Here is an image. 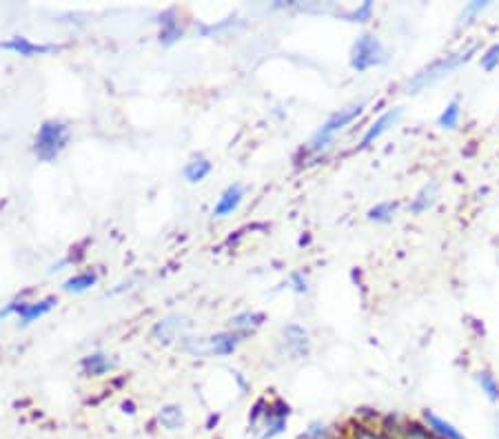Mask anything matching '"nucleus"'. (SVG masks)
I'll use <instances>...</instances> for the list:
<instances>
[{
    "label": "nucleus",
    "mask_w": 499,
    "mask_h": 439,
    "mask_svg": "<svg viewBox=\"0 0 499 439\" xmlns=\"http://www.w3.org/2000/svg\"><path fill=\"white\" fill-rule=\"evenodd\" d=\"M67 140H69V126L62 122H55V120H47L43 126H40V131L36 136L34 151L40 160L51 162L58 158V153L65 149Z\"/></svg>",
    "instance_id": "1"
},
{
    "label": "nucleus",
    "mask_w": 499,
    "mask_h": 439,
    "mask_svg": "<svg viewBox=\"0 0 499 439\" xmlns=\"http://www.w3.org/2000/svg\"><path fill=\"white\" fill-rule=\"evenodd\" d=\"M386 60V51L382 47V42L373 36V34H364L359 36L357 42L353 45V53H351V65L357 72H366L371 67H378Z\"/></svg>",
    "instance_id": "2"
},
{
    "label": "nucleus",
    "mask_w": 499,
    "mask_h": 439,
    "mask_svg": "<svg viewBox=\"0 0 499 439\" xmlns=\"http://www.w3.org/2000/svg\"><path fill=\"white\" fill-rule=\"evenodd\" d=\"M473 51H475V49L460 51V53L446 55V58H441V60L433 63L431 67H426L424 72H420L418 76L413 78V82L408 84V89H411V91H418V89H422V87H424V84L433 82V80H437V78H441V76H446L448 72H453V69H455L457 65L466 63V60L470 58V53H473Z\"/></svg>",
    "instance_id": "3"
},
{
    "label": "nucleus",
    "mask_w": 499,
    "mask_h": 439,
    "mask_svg": "<svg viewBox=\"0 0 499 439\" xmlns=\"http://www.w3.org/2000/svg\"><path fill=\"white\" fill-rule=\"evenodd\" d=\"M362 109H364V105H353V107H349V109H340L338 113H333V116L320 126V131L315 133V138H313V149L317 151V149H322L328 140L333 138V133H338L340 129H344L346 124H349L351 120H355L359 113H362Z\"/></svg>",
    "instance_id": "4"
},
{
    "label": "nucleus",
    "mask_w": 499,
    "mask_h": 439,
    "mask_svg": "<svg viewBox=\"0 0 499 439\" xmlns=\"http://www.w3.org/2000/svg\"><path fill=\"white\" fill-rule=\"evenodd\" d=\"M0 49H5V51H13V53H20V55H43V53H51L55 51L58 47L55 45H36V42H29L27 38L22 36H13L5 42H0Z\"/></svg>",
    "instance_id": "5"
},
{
    "label": "nucleus",
    "mask_w": 499,
    "mask_h": 439,
    "mask_svg": "<svg viewBox=\"0 0 499 439\" xmlns=\"http://www.w3.org/2000/svg\"><path fill=\"white\" fill-rule=\"evenodd\" d=\"M180 38H182V27H180L178 11L166 9L164 13H160V42L169 47Z\"/></svg>",
    "instance_id": "6"
},
{
    "label": "nucleus",
    "mask_w": 499,
    "mask_h": 439,
    "mask_svg": "<svg viewBox=\"0 0 499 439\" xmlns=\"http://www.w3.org/2000/svg\"><path fill=\"white\" fill-rule=\"evenodd\" d=\"M401 116V109H391V111H386V113H382V116L375 120V122H373L371 126H368V131L364 133V138H362V145H359V147H368L371 143H373V140H378L382 133H386L388 129H391V126L397 122V118Z\"/></svg>",
    "instance_id": "7"
},
{
    "label": "nucleus",
    "mask_w": 499,
    "mask_h": 439,
    "mask_svg": "<svg viewBox=\"0 0 499 439\" xmlns=\"http://www.w3.org/2000/svg\"><path fill=\"white\" fill-rule=\"evenodd\" d=\"M242 197H244V187L242 184H233V187H229L225 193L220 195V200L213 209V216L225 218V216L233 214V211L238 209V204L242 202Z\"/></svg>",
    "instance_id": "8"
},
{
    "label": "nucleus",
    "mask_w": 499,
    "mask_h": 439,
    "mask_svg": "<svg viewBox=\"0 0 499 439\" xmlns=\"http://www.w3.org/2000/svg\"><path fill=\"white\" fill-rule=\"evenodd\" d=\"M185 327H187V322L182 317L171 315V317L160 320L156 324V327H154V337L158 339V342H162V344H169L171 339H175V335L182 331Z\"/></svg>",
    "instance_id": "9"
},
{
    "label": "nucleus",
    "mask_w": 499,
    "mask_h": 439,
    "mask_svg": "<svg viewBox=\"0 0 499 439\" xmlns=\"http://www.w3.org/2000/svg\"><path fill=\"white\" fill-rule=\"evenodd\" d=\"M424 421L428 424V428H431V433L439 435L441 439H466L460 431H457L453 424H448L446 419H441L437 417L433 410H424Z\"/></svg>",
    "instance_id": "10"
},
{
    "label": "nucleus",
    "mask_w": 499,
    "mask_h": 439,
    "mask_svg": "<svg viewBox=\"0 0 499 439\" xmlns=\"http://www.w3.org/2000/svg\"><path fill=\"white\" fill-rule=\"evenodd\" d=\"M240 342V337L235 335V333H220L215 337L209 339V344H206V350L213 353V355H231V353L235 350V346H238Z\"/></svg>",
    "instance_id": "11"
},
{
    "label": "nucleus",
    "mask_w": 499,
    "mask_h": 439,
    "mask_svg": "<svg viewBox=\"0 0 499 439\" xmlns=\"http://www.w3.org/2000/svg\"><path fill=\"white\" fill-rule=\"evenodd\" d=\"M284 337H286V344H288V348H291L293 355L302 358V355H307V353H309V337H307V333H304V329H300V327H286L284 329Z\"/></svg>",
    "instance_id": "12"
},
{
    "label": "nucleus",
    "mask_w": 499,
    "mask_h": 439,
    "mask_svg": "<svg viewBox=\"0 0 499 439\" xmlns=\"http://www.w3.org/2000/svg\"><path fill=\"white\" fill-rule=\"evenodd\" d=\"M53 306H55V297H47V300L34 302V304H22L18 317H20L22 324H29V322H34V320H38V317L47 315Z\"/></svg>",
    "instance_id": "13"
},
{
    "label": "nucleus",
    "mask_w": 499,
    "mask_h": 439,
    "mask_svg": "<svg viewBox=\"0 0 499 439\" xmlns=\"http://www.w3.org/2000/svg\"><path fill=\"white\" fill-rule=\"evenodd\" d=\"M158 421L164 428L178 431V428H182V424H185V413L180 406H164L158 413Z\"/></svg>",
    "instance_id": "14"
},
{
    "label": "nucleus",
    "mask_w": 499,
    "mask_h": 439,
    "mask_svg": "<svg viewBox=\"0 0 499 439\" xmlns=\"http://www.w3.org/2000/svg\"><path fill=\"white\" fill-rule=\"evenodd\" d=\"M211 173V162L202 158V155H198V158H193L187 166H185V178L189 182H200L204 180L206 176Z\"/></svg>",
    "instance_id": "15"
},
{
    "label": "nucleus",
    "mask_w": 499,
    "mask_h": 439,
    "mask_svg": "<svg viewBox=\"0 0 499 439\" xmlns=\"http://www.w3.org/2000/svg\"><path fill=\"white\" fill-rule=\"evenodd\" d=\"M82 368H85L87 375L98 377V375H105L109 371L111 362L107 360V355H102V353H93V355H87L85 360H82Z\"/></svg>",
    "instance_id": "16"
},
{
    "label": "nucleus",
    "mask_w": 499,
    "mask_h": 439,
    "mask_svg": "<svg viewBox=\"0 0 499 439\" xmlns=\"http://www.w3.org/2000/svg\"><path fill=\"white\" fill-rule=\"evenodd\" d=\"M95 284V273H78L74 277H69L65 282V291L67 293H82Z\"/></svg>",
    "instance_id": "17"
},
{
    "label": "nucleus",
    "mask_w": 499,
    "mask_h": 439,
    "mask_svg": "<svg viewBox=\"0 0 499 439\" xmlns=\"http://www.w3.org/2000/svg\"><path fill=\"white\" fill-rule=\"evenodd\" d=\"M477 381H479L481 391L488 395L491 402H497V400H499V384H497V379H495L488 371H479V373H477Z\"/></svg>",
    "instance_id": "18"
},
{
    "label": "nucleus",
    "mask_w": 499,
    "mask_h": 439,
    "mask_svg": "<svg viewBox=\"0 0 499 439\" xmlns=\"http://www.w3.org/2000/svg\"><path fill=\"white\" fill-rule=\"evenodd\" d=\"M457 120H460V103L453 100L446 109L441 111V116H439V126H444V129H453V126L457 124Z\"/></svg>",
    "instance_id": "19"
},
{
    "label": "nucleus",
    "mask_w": 499,
    "mask_h": 439,
    "mask_svg": "<svg viewBox=\"0 0 499 439\" xmlns=\"http://www.w3.org/2000/svg\"><path fill=\"white\" fill-rule=\"evenodd\" d=\"M435 184H431V187H426L418 197H415V202L411 204V209L415 211V214H420V211H424V209H428L431 207L433 202H435Z\"/></svg>",
    "instance_id": "20"
},
{
    "label": "nucleus",
    "mask_w": 499,
    "mask_h": 439,
    "mask_svg": "<svg viewBox=\"0 0 499 439\" xmlns=\"http://www.w3.org/2000/svg\"><path fill=\"white\" fill-rule=\"evenodd\" d=\"M395 214V204L393 202H380L378 207H373L368 211V218L371 220H378V222H388Z\"/></svg>",
    "instance_id": "21"
},
{
    "label": "nucleus",
    "mask_w": 499,
    "mask_h": 439,
    "mask_svg": "<svg viewBox=\"0 0 499 439\" xmlns=\"http://www.w3.org/2000/svg\"><path fill=\"white\" fill-rule=\"evenodd\" d=\"M262 320H265V315H262V313H242L238 317H233V327H238V329H255L258 324H262Z\"/></svg>",
    "instance_id": "22"
},
{
    "label": "nucleus",
    "mask_w": 499,
    "mask_h": 439,
    "mask_svg": "<svg viewBox=\"0 0 499 439\" xmlns=\"http://www.w3.org/2000/svg\"><path fill=\"white\" fill-rule=\"evenodd\" d=\"M497 65H499V45H493L486 53L481 55V67L486 69V72H493Z\"/></svg>",
    "instance_id": "23"
},
{
    "label": "nucleus",
    "mask_w": 499,
    "mask_h": 439,
    "mask_svg": "<svg viewBox=\"0 0 499 439\" xmlns=\"http://www.w3.org/2000/svg\"><path fill=\"white\" fill-rule=\"evenodd\" d=\"M371 13H373V3H364L362 7H357L353 13H349V18L357 20V22H364V20L371 18Z\"/></svg>",
    "instance_id": "24"
},
{
    "label": "nucleus",
    "mask_w": 499,
    "mask_h": 439,
    "mask_svg": "<svg viewBox=\"0 0 499 439\" xmlns=\"http://www.w3.org/2000/svg\"><path fill=\"white\" fill-rule=\"evenodd\" d=\"M353 439H386V437L382 433L371 431L368 426H357L355 433H353Z\"/></svg>",
    "instance_id": "25"
},
{
    "label": "nucleus",
    "mask_w": 499,
    "mask_h": 439,
    "mask_svg": "<svg viewBox=\"0 0 499 439\" xmlns=\"http://www.w3.org/2000/svg\"><path fill=\"white\" fill-rule=\"evenodd\" d=\"M291 280H293V284H295V291H298V293L307 291V280H304L300 273H293V275H291Z\"/></svg>",
    "instance_id": "26"
},
{
    "label": "nucleus",
    "mask_w": 499,
    "mask_h": 439,
    "mask_svg": "<svg viewBox=\"0 0 499 439\" xmlns=\"http://www.w3.org/2000/svg\"><path fill=\"white\" fill-rule=\"evenodd\" d=\"M486 7V3H473V5H468L466 9H464V13H470V16H473V13H477L479 9H484Z\"/></svg>",
    "instance_id": "27"
}]
</instances>
